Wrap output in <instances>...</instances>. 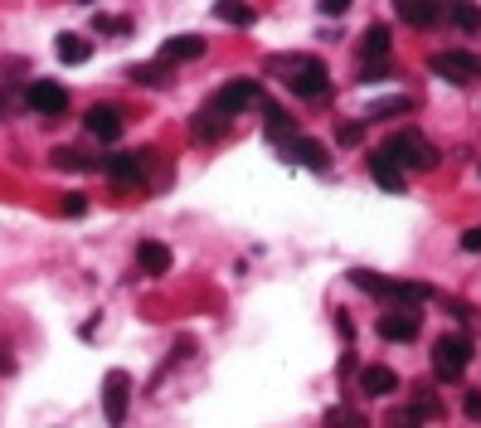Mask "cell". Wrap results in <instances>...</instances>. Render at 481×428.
<instances>
[{
	"mask_svg": "<svg viewBox=\"0 0 481 428\" xmlns=\"http://www.w3.org/2000/svg\"><path fill=\"white\" fill-rule=\"evenodd\" d=\"M394 10H399V20H408V25H418V30L438 25V15H442L438 0H399Z\"/></svg>",
	"mask_w": 481,
	"mask_h": 428,
	"instance_id": "obj_18",
	"label": "cell"
},
{
	"mask_svg": "<svg viewBox=\"0 0 481 428\" xmlns=\"http://www.w3.org/2000/svg\"><path fill=\"white\" fill-rule=\"evenodd\" d=\"M452 25L467 30V34H477V30H481V5H467V0H457V5H452Z\"/></svg>",
	"mask_w": 481,
	"mask_h": 428,
	"instance_id": "obj_25",
	"label": "cell"
},
{
	"mask_svg": "<svg viewBox=\"0 0 481 428\" xmlns=\"http://www.w3.org/2000/svg\"><path fill=\"white\" fill-rule=\"evenodd\" d=\"M370 175H375V185L379 190H389V195H404V185H408V175H404V165L389 156V151H370Z\"/></svg>",
	"mask_w": 481,
	"mask_h": 428,
	"instance_id": "obj_11",
	"label": "cell"
},
{
	"mask_svg": "<svg viewBox=\"0 0 481 428\" xmlns=\"http://www.w3.org/2000/svg\"><path fill=\"white\" fill-rule=\"evenodd\" d=\"M326 428H370L365 414L351 409V404H335V409H326Z\"/></svg>",
	"mask_w": 481,
	"mask_h": 428,
	"instance_id": "obj_23",
	"label": "cell"
},
{
	"mask_svg": "<svg viewBox=\"0 0 481 428\" xmlns=\"http://www.w3.org/2000/svg\"><path fill=\"white\" fill-rule=\"evenodd\" d=\"M351 282L360 292H375V297H389L394 307H418L428 302L432 288L428 282H404V278H384V272H370V268H351Z\"/></svg>",
	"mask_w": 481,
	"mask_h": 428,
	"instance_id": "obj_1",
	"label": "cell"
},
{
	"mask_svg": "<svg viewBox=\"0 0 481 428\" xmlns=\"http://www.w3.org/2000/svg\"><path fill=\"white\" fill-rule=\"evenodd\" d=\"M360 49H365V58H384L389 54V25H370L365 40H360Z\"/></svg>",
	"mask_w": 481,
	"mask_h": 428,
	"instance_id": "obj_22",
	"label": "cell"
},
{
	"mask_svg": "<svg viewBox=\"0 0 481 428\" xmlns=\"http://www.w3.org/2000/svg\"><path fill=\"white\" fill-rule=\"evenodd\" d=\"M127 78H131V83H147V88H156V83H161V68H156V64H147V68H141V64H137Z\"/></svg>",
	"mask_w": 481,
	"mask_h": 428,
	"instance_id": "obj_30",
	"label": "cell"
},
{
	"mask_svg": "<svg viewBox=\"0 0 481 428\" xmlns=\"http://www.w3.org/2000/svg\"><path fill=\"white\" fill-rule=\"evenodd\" d=\"M408 409H414L418 419H438V414H442V404H438V395H432V389L414 385V404H408Z\"/></svg>",
	"mask_w": 481,
	"mask_h": 428,
	"instance_id": "obj_24",
	"label": "cell"
},
{
	"mask_svg": "<svg viewBox=\"0 0 481 428\" xmlns=\"http://www.w3.org/2000/svg\"><path fill=\"white\" fill-rule=\"evenodd\" d=\"M214 103H219L224 112L234 117V112H244V107L263 103V83H258V78H234V83H224V88L214 93Z\"/></svg>",
	"mask_w": 481,
	"mask_h": 428,
	"instance_id": "obj_9",
	"label": "cell"
},
{
	"mask_svg": "<svg viewBox=\"0 0 481 428\" xmlns=\"http://www.w3.org/2000/svg\"><path fill=\"white\" fill-rule=\"evenodd\" d=\"M190 132H195L200 141H219V137L228 132V112H224V107L209 98V103H204L200 112H195V122H190Z\"/></svg>",
	"mask_w": 481,
	"mask_h": 428,
	"instance_id": "obj_13",
	"label": "cell"
},
{
	"mask_svg": "<svg viewBox=\"0 0 481 428\" xmlns=\"http://www.w3.org/2000/svg\"><path fill=\"white\" fill-rule=\"evenodd\" d=\"M404 112H414V103H408V98H384V103H375V107H370V122H379V117H404Z\"/></svg>",
	"mask_w": 481,
	"mask_h": 428,
	"instance_id": "obj_27",
	"label": "cell"
},
{
	"mask_svg": "<svg viewBox=\"0 0 481 428\" xmlns=\"http://www.w3.org/2000/svg\"><path fill=\"white\" fill-rule=\"evenodd\" d=\"M93 30H98V34H131V20H122V15H93Z\"/></svg>",
	"mask_w": 481,
	"mask_h": 428,
	"instance_id": "obj_28",
	"label": "cell"
},
{
	"mask_svg": "<svg viewBox=\"0 0 481 428\" xmlns=\"http://www.w3.org/2000/svg\"><path fill=\"white\" fill-rule=\"evenodd\" d=\"M54 165H64V171H98V161H88V156L74 151V147H58V151H54Z\"/></svg>",
	"mask_w": 481,
	"mask_h": 428,
	"instance_id": "obj_26",
	"label": "cell"
},
{
	"mask_svg": "<svg viewBox=\"0 0 481 428\" xmlns=\"http://www.w3.org/2000/svg\"><path fill=\"white\" fill-rule=\"evenodd\" d=\"M345 10H351V0H321V15H335V20H341Z\"/></svg>",
	"mask_w": 481,
	"mask_h": 428,
	"instance_id": "obj_35",
	"label": "cell"
},
{
	"mask_svg": "<svg viewBox=\"0 0 481 428\" xmlns=\"http://www.w3.org/2000/svg\"><path fill=\"white\" fill-rule=\"evenodd\" d=\"M384 151H389L399 165H414V171H432V165H438V147H432L423 132H414V127L394 132L389 141H384Z\"/></svg>",
	"mask_w": 481,
	"mask_h": 428,
	"instance_id": "obj_4",
	"label": "cell"
},
{
	"mask_svg": "<svg viewBox=\"0 0 481 428\" xmlns=\"http://www.w3.org/2000/svg\"><path fill=\"white\" fill-rule=\"evenodd\" d=\"M394 389H399V375H394L389 365H360V395L384 399V395H394Z\"/></svg>",
	"mask_w": 481,
	"mask_h": 428,
	"instance_id": "obj_14",
	"label": "cell"
},
{
	"mask_svg": "<svg viewBox=\"0 0 481 428\" xmlns=\"http://www.w3.org/2000/svg\"><path fill=\"white\" fill-rule=\"evenodd\" d=\"M287 161L307 165V171H326V147H321L316 137H297L292 147H287Z\"/></svg>",
	"mask_w": 481,
	"mask_h": 428,
	"instance_id": "obj_17",
	"label": "cell"
},
{
	"mask_svg": "<svg viewBox=\"0 0 481 428\" xmlns=\"http://www.w3.org/2000/svg\"><path fill=\"white\" fill-rule=\"evenodd\" d=\"M384 74V64H365V68H360V83H375Z\"/></svg>",
	"mask_w": 481,
	"mask_h": 428,
	"instance_id": "obj_36",
	"label": "cell"
},
{
	"mask_svg": "<svg viewBox=\"0 0 481 428\" xmlns=\"http://www.w3.org/2000/svg\"><path fill=\"white\" fill-rule=\"evenodd\" d=\"M127 409H131V375H127V370H107V379H102L107 428H122V424H127Z\"/></svg>",
	"mask_w": 481,
	"mask_h": 428,
	"instance_id": "obj_6",
	"label": "cell"
},
{
	"mask_svg": "<svg viewBox=\"0 0 481 428\" xmlns=\"http://www.w3.org/2000/svg\"><path fill=\"white\" fill-rule=\"evenodd\" d=\"M462 248L467 254H481V224H472V229L462 234Z\"/></svg>",
	"mask_w": 481,
	"mask_h": 428,
	"instance_id": "obj_34",
	"label": "cell"
},
{
	"mask_svg": "<svg viewBox=\"0 0 481 428\" xmlns=\"http://www.w3.org/2000/svg\"><path fill=\"white\" fill-rule=\"evenodd\" d=\"M278 64L287 68V88L297 93V98H326V88H331V68L321 64L316 54H302V58H278Z\"/></svg>",
	"mask_w": 481,
	"mask_h": 428,
	"instance_id": "obj_2",
	"label": "cell"
},
{
	"mask_svg": "<svg viewBox=\"0 0 481 428\" xmlns=\"http://www.w3.org/2000/svg\"><path fill=\"white\" fill-rule=\"evenodd\" d=\"M137 268L147 272V278H161V272H171V248L156 244V239L137 244Z\"/></svg>",
	"mask_w": 481,
	"mask_h": 428,
	"instance_id": "obj_16",
	"label": "cell"
},
{
	"mask_svg": "<svg viewBox=\"0 0 481 428\" xmlns=\"http://www.w3.org/2000/svg\"><path fill=\"white\" fill-rule=\"evenodd\" d=\"M360 137H365V122H345L341 132H335V141H341V147H355Z\"/></svg>",
	"mask_w": 481,
	"mask_h": 428,
	"instance_id": "obj_32",
	"label": "cell"
},
{
	"mask_svg": "<svg viewBox=\"0 0 481 428\" xmlns=\"http://www.w3.org/2000/svg\"><path fill=\"white\" fill-rule=\"evenodd\" d=\"M384 428H423V419H418L414 409H394L389 419H384Z\"/></svg>",
	"mask_w": 481,
	"mask_h": 428,
	"instance_id": "obj_29",
	"label": "cell"
},
{
	"mask_svg": "<svg viewBox=\"0 0 481 428\" xmlns=\"http://www.w3.org/2000/svg\"><path fill=\"white\" fill-rule=\"evenodd\" d=\"M375 331L384 341H414L418 331H423V312H418V307H389Z\"/></svg>",
	"mask_w": 481,
	"mask_h": 428,
	"instance_id": "obj_7",
	"label": "cell"
},
{
	"mask_svg": "<svg viewBox=\"0 0 481 428\" xmlns=\"http://www.w3.org/2000/svg\"><path fill=\"white\" fill-rule=\"evenodd\" d=\"M25 103L40 117H58L68 107V88H64V83H54V78H34L30 88H25Z\"/></svg>",
	"mask_w": 481,
	"mask_h": 428,
	"instance_id": "obj_8",
	"label": "cell"
},
{
	"mask_svg": "<svg viewBox=\"0 0 481 428\" xmlns=\"http://www.w3.org/2000/svg\"><path fill=\"white\" fill-rule=\"evenodd\" d=\"M156 151H117V156H102L98 171H107L112 181H141V171L151 165Z\"/></svg>",
	"mask_w": 481,
	"mask_h": 428,
	"instance_id": "obj_10",
	"label": "cell"
},
{
	"mask_svg": "<svg viewBox=\"0 0 481 428\" xmlns=\"http://www.w3.org/2000/svg\"><path fill=\"white\" fill-rule=\"evenodd\" d=\"M83 127H88V132L98 137V141H117V137H122V112H117L112 103H98V107H88Z\"/></svg>",
	"mask_w": 481,
	"mask_h": 428,
	"instance_id": "obj_12",
	"label": "cell"
},
{
	"mask_svg": "<svg viewBox=\"0 0 481 428\" xmlns=\"http://www.w3.org/2000/svg\"><path fill=\"white\" fill-rule=\"evenodd\" d=\"M462 414L472 424H481V389H467V395H462Z\"/></svg>",
	"mask_w": 481,
	"mask_h": 428,
	"instance_id": "obj_31",
	"label": "cell"
},
{
	"mask_svg": "<svg viewBox=\"0 0 481 428\" xmlns=\"http://www.w3.org/2000/svg\"><path fill=\"white\" fill-rule=\"evenodd\" d=\"M54 54L64 58V64H88V58H93V44L83 40V34H58Z\"/></svg>",
	"mask_w": 481,
	"mask_h": 428,
	"instance_id": "obj_20",
	"label": "cell"
},
{
	"mask_svg": "<svg viewBox=\"0 0 481 428\" xmlns=\"http://www.w3.org/2000/svg\"><path fill=\"white\" fill-rule=\"evenodd\" d=\"M64 214H68V219H78V214H88V200H83L78 190H74V195H64Z\"/></svg>",
	"mask_w": 481,
	"mask_h": 428,
	"instance_id": "obj_33",
	"label": "cell"
},
{
	"mask_svg": "<svg viewBox=\"0 0 481 428\" xmlns=\"http://www.w3.org/2000/svg\"><path fill=\"white\" fill-rule=\"evenodd\" d=\"M428 68L438 74L442 83H457V88H467V83L481 78V54L472 49H438L428 58Z\"/></svg>",
	"mask_w": 481,
	"mask_h": 428,
	"instance_id": "obj_5",
	"label": "cell"
},
{
	"mask_svg": "<svg viewBox=\"0 0 481 428\" xmlns=\"http://www.w3.org/2000/svg\"><path fill=\"white\" fill-rule=\"evenodd\" d=\"M200 54H204L200 34H175V40L161 44V64H175V58H200Z\"/></svg>",
	"mask_w": 481,
	"mask_h": 428,
	"instance_id": "obj_19",
	"label": "cell"
},
{
	"mask_svg": "<svg viewBox=\"0 0 481 428\" xmlns=\"http://www.w3.org/2000/svg\"><path fill=\"white\" fill-rule=\"evenodd\" d=\"M214 15L228 20V25H254L258 10H254V5H238V0H219V5H214Z\"/></svg>",
	"mask_w": 481,
	"mask_h": 428,
	"instance_id": "obj_21",
	"label": "cell"
},
{
	"mask_svg": "<svg viewBox=\"0 0 481 428\" xmlns=\"http://www.w3.org/2000/svg\"><path fill=\"white\" fill-rule=\"evenodd\" d=\"M258 107H263V132H268V141H287V147H292V141H297L292 117H287L278 103H258Z\"/></svg>",
	"mask_w": 481,
	"mask_h": 428,
	"instance_id": "obj_15",
	"label": "cell"
},
{
	"mask_svg": "<svg viewBox=\"0 0 481 428\" xmlns=\"http://www.w3.org/2000/svg\"><path fill=\"white\" fill-rule=\"evenodd\" d=\"M467 365H472V341L462 336V331H448V336L432 341V375L442 379V385H452V379L467 375Z\"/></svg>",
	"mask_w": 481,
	"mask_h": 428,
	"instance_id": "obj_3",
	"label": "cell"
}]
</instances>
